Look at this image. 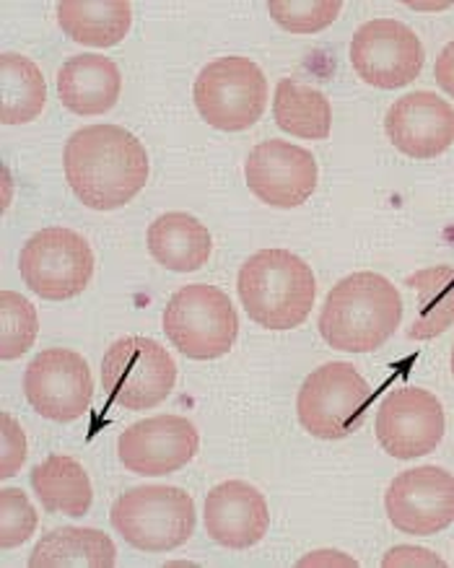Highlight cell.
Here are the masks:
<instances>
[{"mask_svg": "<svg viewBox=\"0 0 454 568\" xmlns=\"http://www.w3.org/2000/svg\"><path fill=\"white\" fill-rule=\"evenodd\" d=\"M65 180L91 211H118L145 187L149 153L120 125H89L68 138Z\"/></svg>", "mask_w": 454, "mask_h": 568, "instance_id": "6da1fadb", "label": "cell"}, {"mask_svg": "<svg viewBox=\"0 0 454 568\" xmlns=\"http://www.w3.org/2000/svg\"><path fill=\"white\" fill-rule=\"evenodd\" d=\"M403 298L380 273H351L337 281L320 312V335L330 348L372 353L395 335Z\"/></svg>", "mask_w": 454, "mask_h": 568, "instance_id": "7a4b0ae2", "label": "cell"}, {"mask_svg": "<svg viewBox=\"0 0 454 568\" xmlns=\"http://www.w3.org/2000/svg\"><path fill=\"white\" fill-rule=\"evenodd\" d=\"M236 291L255 325L294 329L310 317L317 283L312 267L294 252L260 250L242 265Z\"/></svg>", "mask_w": 454, "mask_h": 568, "instance_id": "3957f363", "label": "cell"}, {"mask_svg": "<svg viewBox=\"0 0 454 568\" xmlns=\"http://www.w3.org/2000/svg\"><path fill=\"white\" fill-rule=\"evenodd\" d=\"M169 343L182 356L213 361L226 356L240 335V317L232 298L208 283H190L169 298L161 314Z\"/></svg>", "mask_w": 454, "mask_h": 568, "instance_id": "277c9868", "label": "cell"}, {"mask_svg": "<svg viewBox=\"0 0 454 568\" xmlns=\"http://www.w3.org/2000/svg\"><path fill=\"white\" fill-rule=\"evenodd\" d=\"M110 521L135 550L169 552L195 532V501L174 486L130 488L114 501Z\"/></svg>", "mask_w": 454, "mask_h": 568, "instance_id": "5b68a950", "label": "cell"}, {"mask_svg": "<svg viewBox=\"0 0 454 568\" xmlns=\"http://www.w3.org/2000/svg\"><path fill=\"white\" fill-rule=\"evenodd\" d=\"M192 99L208 125L223 133H242L263 118L268 106V79L250 58L226 55L198 73Z\"/></svg>", "mask_w": 454, "mask_h": 568, "instance_id": "8992f818", "label": "cell"}, {"mask_svg": "<svg viewBox=\"0 0 454 568\" xmlns=\"http://www.w3.org/2000/svg\"><path fill=\"white\" fill-rule=\"evenodd\" d=\"M372 387L345 361H330L306 376L296 397V416L314 439H345L364 424Z\"/></svg>", "mask_w": 454, "mask_h": 568, "instance_id": "52a82bcc", "label": "cell"}, {"mask_svg": "<svg viewBox=\"0 0 454 568\" xmlns=\"http://www.w3.org/2000/svg\"><path fill=\"white\" fill-rule=\"evenodd\" d=\"M174 358L151 337L130 335L114 341L102 358V387L125 410H151L172 395Z\"/></svg>", "mask_w": 454, "mask_h": 568, "instance_id": "ba28073f", "label": "cell"}, {"mask_svg": "<svg viewBox=\"0 0 454 568\" xmlns=\"http://www.w3.org/2000/svg\"><path fill=\"white\" fill-rule=\"evenodd\" d=\"M19 273L32 294L48 302H68L91 283L94 252L73 229L50 226L29 236L21 247Z\"/></svg>", "mask_w": 454, "mask_h": 568, "instance_id": "9c48e42d", "label": "cell"}, {"mask_svg": "<svg viewBox=\"0 0 454 568\" xmlns=\"http://www.w3.org/2000/svg\"><path fill=\"white\" fill-rule=\"evenodd\" d=\"M423 44L403 21L374 19L356 29L351 40V65L359 79L376 89H403L421 75Z\"/></svg>", "mask_w": 454, "mask_h": 568, "instance_id": "30bf717a", "label": "cell"}, {"mask_svg": "<svg viewBox=\"0 0 454 568\" xmlns=\"http://www.w3.org/2000/svg\"><path fill=\"white\" fill-rule=\"evenodd\" d=\"M24 393L42 418L71 424L89 410L94 397L91 368L81 353L48 348L37 353L24 372Z\"/></svg>", "mask_w": 454, "mask_h": 568, "instance_id": "8fae6325", "label": "cell"}, {"mask_svg": "<svg viewBox=\"0 0 454 568\" xmlns=\"http://www.w3.org/2000/svg\"><path fill=\"white\" fill-rule=\"evenodd\" d=\"M250 193L271 209H299L317 190V161L296 143L271 138L250 151L244 164Z\"/></svg>", "mask_w": 454, "mask_h": 568, "instance_id": "7c38bea8", "label": "cell"}, {"mask_svg": "<svg viewBox=\"0 0 454 568\" xmlns=\"http://www.w3.org/2000/svg\"><path fill=\"white\" fill-rule=\"evenodd\" d=\"M384 509L403 535L442 532L454 521V475L434 465L400 473L384 494Z\"/></svg>", "mask_w": 454, "mask_h": 568, "instance_id": "4fadbf2b", "label": "cell"}, {"mask_svg": "<svg viewBox=\"0 0 454 568\" xmlns=\"http://www.w3.org/2000/svg\"><path fill=\"white\" fill-rule=\"evenodd\" d=\"M444 436V408L421 387L392 389L376 410V439L395 459L431 455Z\"/></svg>", "mask_w": 454, "mask_h": 568, "instance_id": "5bb4252c", "label": "cell"}, {"mask_svg": "<svg viewBox=\"0 0 454 568\" xmlns=\"http://www.w3.org/2000/svg\"><path fill=\"white\" fill-rule=\"evenodd\" d=\"M200 449V434L184 416H153L130 424L118 439L120 463L128 473L159 478L192 463Z\"/></svg>", "mask_w": 454, "mask_h": 568, "instance_id": "9a60e30c", "label": "cell"}, {"mask_svg": "<svg viewBox=\"0 0 454 568\" xmlns=\"http://www.w3.org/2000/svg\"><path fill=\"white\" fill-rule=\"evenodd\" d=\"M384 133L400 153L434 159L454 143V106L431 91L400 97L384 114Z\"/></svg>", "mask_w": 454, "mask_h": 568, "instance_id": "2e32d148", "label": "cell"}, {"mask_svg": "<svg viewBox=\"0 0 454 568\" xmlns=\"http://www.w3.org/2000/svg\"><path fill=\"white\" fill-rule=\"evenodd\" d=\"M203 519L208 537L229 550L252 548L271 527L265 496L244 480H226L208 490Z\"/></svg>", "mask_w": 454, "mask_h": 568, "instance_id": "e0dca14e", "label": "cell"}, {"mask_svg": "<svg viewBox=\"0 0 454 568\" xmlns=\"http://www.w3.org/2000/svg\"><path fill=\"white\" fill-rule=\"evenodd\" d=\"M58 94L65 110L79 118L110 112L122 94L120 68L94 52L68 58L58 71Z\"/></svg>", "mask_w": 454, "mask_h": 568, "instance_id": "ac0fdd59", "label": "cell"}, {"mask_svg": "<svg viewBox=\"0 0 454 568\" xmlns=\"http://www.w3.org/2000/svg\"><path fill=\"white\" fill-rule=\"evenodd\" d=\"M151 257L167 271L195 273L211 257L213 242L205 224L182 211H172L159 216L145 234Z\"/></svg>", "mask_w": 454, "mask_h": 568, "instance_id": "d6986e66", "label": "cell"}, {"mask_svg": "<svg viewBox=\"0 0 454 568\" xmlns=\"http://www.w3.org/2000/svg\"><path fill=\"white\" fill-rule=\"evenodd\" d=\"M58 24L68 40L89 48H114L133 24L128 0H63L58 3Z\"/></svg>", "mask_w": 454, "mask_h": 568, "instance_id": "ffe728a7", "label": "cell"}, {"mask_svg": "<svg viewBox=\"0 0 454 568\" xmlns=\"http://www.w3.org/2000/svg\"><path fill=\"white\" fill-rule=\"evenodd\" d=\"M118 564V548L112 537L94 527L50 529L34 545L32 568H112Z\"/></svg>", "mask_w": 454, "mask_h": 568, "instance_id": "44dd1931", "label": "cell"}, {"mask_svg": "<svg viewBox=\"0 0 454 568\" xmlns=\"http://www.w3.org/2000/svg\"><path fill=\"white\" fill-rule=\"evenodd\" d=\"M32 488L44 511L65 517H87L94 501L91 480L79 459L50 455L32 470Z\"/></svg>", "mask_w": 454, "mask_h": 568, "instance_id": "7402d4cb", "label": "cell"}, {"mask_svg": "<svg viewBox=\"0 0 454 568\" xmlns=\"http://www.w3.org/2000/svg\"><path fill=\"white\" fill-rule=\"evenodd\" d=\"M405 286L418 294V310L405 335L411 341H434L454 325V267L434 265L407 275Z\"/></svg>", "mask_w": 454, "mask_h": 568, "instance_id": "603a6c76", "label": "cell"}, {"mask_svg": "<svg viewBox=\"0 0 454 568\" xmlns=\"http://www.w3.org/2000/svg\"><path fill=\"white\" fill-rule=\"evenodd\" d=\"M48 104V83L34 60L17 52L0 58V120L3 125H27Z\"/></svg>", "mask_w": 454, "mask_h": 568, "instance_id": "cb8c5ba5", "label": "cell"}, {"mask_svg": "<svg viewBox=\"0 0 454 568\" xmlns=\"http://www.w3.org/2000/svg\"><path fill=\"white\" fill-rule=\"evenodd\" d=\"M273 118L283 133L306 141H325L333 130V106L322 91L283 79L273 97Z\"/></svg>", "mask_w": 454, "mask_h": 568, "instance_id": "d4e9b609", "label": "cell"}, {"mask_svg": "<svg viewBox=\"0 0 454 568\" xmlns=\"http://www.w3.org/2000/svg\"><path fill=\"white\" fill-rule=\"evenodd\" d=\"M40 333L34 304L17 291H0V358H21Z\"/></svg>", "mask_w": 454, "mask_h": 568, "instance_id": "484cf974", "label": "cell"}, {"mask_svg": "<svg viewBox=\"0 0 454 568\" xmlns=\"http://www.w3.org/2000/svg\"><path fill=\"white\" fill-rule=\"evenodd\" d=\"M341 0H271L268 13L289 34H317L341 17Z\"/></svg>", "mask_w": 454, "mask_h": 568, "instance_id": "4316f807", "label": "cell"}, {"mask_svg": "<svg viewBox=\"0 0 454 568\" xmlns=\"http://www.w3.org/2000/svg\"><path fill=\"white\" fill-rule=\"evenodd\" d=\"M40 525L32 501L21 488L0 490V548L11 550L32 540Z\"/></svg>", "mask_w": 454, "mask_h": 568, "instance_id": "83f0119b", "label": "cell"}, {"mask_svg": "<svg viewBox=\"0 0 454 568\" xmlns=\"http://www.w3.org/2000/svg\"><path fill=\"white\" fill-rule=\"evenodd\" d=\"M27 436L11 413H0V478L9 480L24 467Z\"/></svg>", "mask_w": 454, "mask_h": 568, "instance_id": "f1b7e54d", "label": "cell"}, {"mask_svg": "<svg viewBox=\"0 0 454 568\" xmlns=\"http://www.w3.org/2000/svg\"><path fill=\"white\" fill-rule=\"evenodd\" d=\"M384 568H411V566H436V568H446V560L438 558L436 552H431L426 548H413V545H397L392 548L387 556L382 558Z\"/></svg>", "mask_w": 454, "mask_h": 568, "instance_id": "f546056e", "label": "cell"}, {"mask_svg": "<svg viewBox=\"0 0 454 568\" xmlns=\"http://www.w3.org/2000/svg\"><path fill=\"white\" fill-rule=\"evenodd\" d=\"M434 75H436L438 87H442L446 94L454 99V42H450L442 52H438Z\"/></svg>", "mask_w": 454, "mask_h": 568, "instance_id": "4dcf8cb0", "label": "cell"}, {"mask_svg": "<svg viewBox=\"0 0 454 568\" xmlns=\"http://www.w3.org/2000/svg\"><path fill=\"white\" fill-rule=\"evenodd\" d=\"M320 564L359 566L356 560H353L351 556H343V552H337V550H320V552H312L310 558H302V560H299V566H320Z\"/></svg>", "mask_w": 454, "mask_h": 568, "instance_id": "1f68e13d", "label": "cell"}, {"mask_svg": "<svg viewBox=\"0 0 454 568\" xmlns=\"http://www.w3.org/2000/svg\"><path fill=\"white\" fill-rule=\"evenodd\" d=\"M452 376H454V348H452Z\"/></svg>", "mask_w": 454, "mask_h": 568, "instance_id": "d6a6232c", "label": "cell"}]
</instances>
